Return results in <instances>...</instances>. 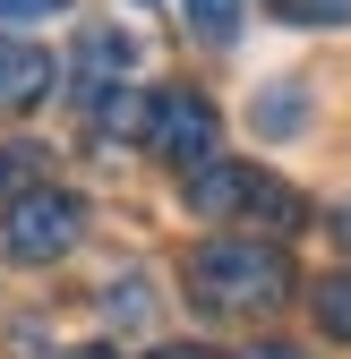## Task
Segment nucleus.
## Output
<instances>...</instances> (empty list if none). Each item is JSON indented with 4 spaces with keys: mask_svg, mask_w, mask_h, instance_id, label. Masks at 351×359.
I'll return each instance as SVG.
<instances>
[{
    "mask_svg": "<svg viewBox=\"0 0 351 359\" xmlns=\"http://www.w3.org/2000/svg\"><path fill=\"white\" fill-rule=\"evenodd\" d=\"M189 299L206 317H266L291 299V257L274 240H206L189 257Z\"/></svg>",
    "mask_w": 351,
    "mask_h": 359,
    "instance_id": "f257e3e1",
    "label": "nucleus"
},
{
    "mask_svg": "<svg viewBox=\"0 0 351 359\" xmlns=\"http://www.w3.org/2000/svg\"><path fill=\"white\" fill-rule=\"evenodd\" d=\"M189 205L206 222L249 214V222H266V231H300V222H309V197H300V189H283V180L257 171V163H223V154L189 171Z\"/></svg>",
    "mask_w": 351,
    "mask_h": 359,
    "instance_id": "f03ea898",
    "label": "nucleus"
},
{
    "mask_svg": "<svg viewBox=\"0 0 351 359\" xmlns=\"http://www.w3.org/2000/svg\"><path fill=\"white\" fill-rule=\"evenodd\" d=\"M77 240H86V205L69 189H26L0 214V257H18V265H60Z\"/></svg>",
    "mask_w": 351,
    "mask_h": 359,
    "instance_id": "7ed1b4c3",
    "label": "nucleus"
},
{
    "mask_svg": "<svg viewBox=\"0 0 351 359\" xmlns=\"http://www.w3.org/2000/svg\"><path fill=\"white\" fill-rule=\"evenodd\" d=\"M146 154H163V163H180V171H197V163H214V137H223V111H214L197 86H154L146 95Z\"/></svg>",
    "mask_w": 351,
    "mask_h": 359,
    "instance_id": "20e7f679",
    "label": "nucleus"
},
{
    "mask_svg": "<svg viewBox=\"0 0 351 359\" xmlns=\"http://www.w3.org/2000/svg\"><path fill=\"white\" fill-rule=\"evenodd\" d=\"M60 86V69H52V52L43 43H26V34H0V111L9 120H26L43 95Z\"/></svg>",
    "mask_w": 351,
    "mask_h": 359,
    "instance_id": "39448f33",
    "label": "nucleus"
},
{
    "mask_svg": "<svg viewBox=\"0 0 351 359\" xmlns=\"http://www.w3.org/2000/svg\"><path fill=\"white\" fill-rule=\"evenodd\" d=\"M128 60H138V52H128V34H112V26H95V34H86L77 43V95H86V111H95L103 95H120V77H128Z\"/></svg>",
    "mask_w": 351,
    "mask_h": 359,
    "instance_id": "423d86ee",
    "label": "nucleus"
},
{
    "mask_svg": "<svg viewBox=\"0 0 351 359\" xmlns=\"http://www.w3.org/2000/svg\"><path fill=\"white\" fill-rule=\"evenodd\" d=\"M309 308H317V325L334 342H351V274H317L309 283Z\"/></svg>",
    "mask_w": 351,
    "mask_h": 359,
    "instance_id": "0eeeda50",
    "label": "nucleus"
},
{
    "mask_svg": "<svg viewBox=\"0 0 351 359\" xmlns=\"http://www.w3.org/2000/svg\"><path fill=\"white\" fill-rule=\"evenodd\" d=\"M43 189V146H0V197Z\"/></svg>",
    "mask_w": 351,
    "mask_h": 359,
    "instance_id": "6e6552de",
    "label": "nucleus"
},
{
    "mask_svg": "<svg viewBox=\"0 0 351 359\" xmlns=\"http://www.w3.org/2000/svg\"><path fill=\"white\" fill-rule=\"evenodd\" d=\"M283 26H351V0H266Z\"/></svg>",
    "mask_w": 351,
    "mask_h": 359,
    "instance_id": "1a4fd4ad",
    "label": "nucleus"
},
{
    "mask_svg": "<svg viewBox=\"0 0 351 359\" xmlns=\"http://www.w3.org/2000/svg\"><path fill=\"white\" fill-rule=\"evenodd\" d=\"M180 9H189V26H197L206 43H232V34H240V0H180Z\"/></svg>",
    "mask_w": 351,
    "mask_h": 359,
    "instance_id": "9d476101",
    "label": "nucleus"
},
{
    "mask_svg": "<svg viewBox=\"0 0 351 359\" xmlns=\"http://www.w3.org/2000/svg\"><path fill=\"white\" fill-rule=\"evenodd\" d=\"M69 0H0V18H60Z\"/></svg>",
    "mask_w": 351,
    "mask_h": 359,
    "instance_id": "9b49d317",
    "label": "nucleus"
},
{
    "mask_svg": "<svg viewBox=\"0 0 351 359\" xmlns=\"http://www.w3.org/2000/svg\"><path fill=\"white\" fill-rule=\"evenodd\" d=\"M240 359H300V351H291V342H249Z\"/></svg>",
    "mask_w": 351,
    "mask_h": 359,
    "instance_id": "f8f14e48",
    "label": "nucleus"
},
{
    "mask_svg": "<svg viewBox=\"0 0 351 359\" xmlns=\"http://www.w3.org/2000/svg\"><path fill=\"white\" fill-rule=\"evenodd\" d=\"M154 359H214V351H197V342H163Z\"/></svg>",
    "mask_w": 351,
    "mask_h": 359,
    "instance_id": "ddd939ff",
    "label": "nucleus"
},
{
    "mask_svg": "<svg viewBox=\"0 0 351 359\" xmlns=\"http://www.w3.org/2000/svg\"><path fill=\"white\" fill-rule=\"evenodd\" d=\"M69 359H120V351H112V342H77Z\"/></svg>",
    "mask_w": 351,
    "mask_h": 359,
    "instance_id": "4468645a",
    "label": "nucleus"
},
{
    "mask_svg": "<svg viewBox=\"0 0 351 359\" xmlns=\"http://www.w3.org/2000/svg\"><path fill=\"white\" fill-rule=\"evenodd\" d=\"M334 240H343V248H351V197H343V205H334Z\"/></svg>",
    "mask_w": 351,
    "mask_h": 359,
    "instance_id": "2eb2a0df",
    "label": "nucleus"
}]
</instances>
